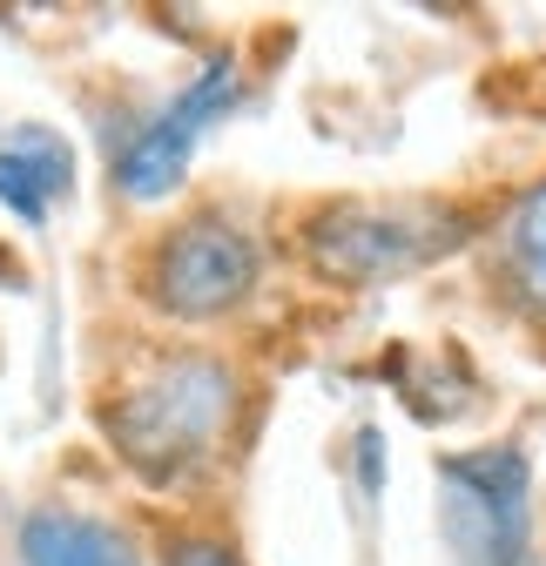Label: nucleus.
Wrapping results in <instances>:
<instances>
[{
	"instance_id": "nucleus-1",
	"label": "nucleus",
	"mask_w": 546,
	"mask_h": 566,
	"mask_svg": "<svg viewBox=\"0 0 546 566\" xmlns=\"http://www.w3.org/2000/svg\"><path fill=\"white\" fill-rule=\"evenodd\" d=\"M237 405L243 385L217 350H162L102 405V432L135 479L182 485L217 459L237 424Z\"/></svg>"
},
{
	"instance_id": "nucleus-2",
	"label": "nucleus",
	"mask_w": 546,
	"mask_h": 566,
	"mask_svg": "<svg viewBox=\"0 0 546 566\" xmlns=\"http://www.w3.org/2000/svg\"><path fill=\"white\" fill-rule=\"evenodd\" d=\"M465 217L445 202H358L337 196L304 217V263L324 283H385L405 276L452 243H465Z\"/></svg>"
},
{
	"instance_id": "nucleus-3",
	"label": "nucleus",
	"mask_w": 546,
	"mask_h": 566,
	"mask_svg": "<svg viewBox=\"0 0 546 566\" xmlns=\"http://www.w3.org/2000/svg\"><path fill=\"white\" fill-rule=\"evenodd\" d=\"M439 533L452 566H526L533 459L519 446H480L439 459Z\"/></svg>"
},
{
	"instance_id": "nucleus-4",
	"label": "nucleus",
	"mask_w": 546,
	"mask_h": 566,
	"mask_svg": "<svg viewBox=\"0 0 546 566\" xmlns=\"http://www.w3.org/2000/svg\"><path fill=\"white\" fill-rule=\"evenodd\" d=\"M256 276H263L256 230L237 223L230 209H189L149 250L143 297L176 324H210V317H230L256 291Z\"/></svg>"
},
{
	"instance_id": "nucleus-5",
	"label": "nucleus",
	"mask_w": 546,
	"mask_h": 566,
	"mask_svg": "<svg viewBox=\"0 0 546 566\" xmlns=\"http://www.w3.org/2000/svg\"><path fill=\"white\" fill-rule=\"evenodd\" d=\"M237 95H243L237 54H210L143 128L122 142V156H115V189H122L128 202H162V196H176V182L189 176L196 142L237 108Z\"/></svg>"
},
{
	"instance_id": "nucleus-6",
	"label": "nucleus",
	"mask_w": 546,
	"mask_h": 566,
	"mask_svg": "<svg viewBox=\"0 0 546 566\" xmlns=\"http://www.w3.org/2000/svg\"><path fill=\"white\" fill-rule=\"evenodd\" d=\"M75 189V149L67 135H54L48 122H28L0 142V202L21 223H48V209Z\"/></svg>"
},
{
	"instance_id": "nucleus-7",
	"label": "nucleus",
	"mask_w": 546,
	"mask_h": 566,
	"mask_svg": "<svg viewBox=\"0 0 546 566\" xmlns=\"http://www.w3.org/2000/svg\"><path fill=\"white\" fill-rule=\"evenodd\" d=\"M21 566H143L128 526L102 513H61L41 506L21 520Z\"/></svg>"
},
{
	"instance_id": "nucleus-8",
	"label": "nucleus",
	"mask_w": 546,
	"mask_h": 566,
	"mask_svg": "<svg viewBox=\"0 0 546 566\" xmlns=\"http://www.w3.org/2000/svg\"><path fill=\"white\" fill-rule=\"evenodd\" d=\"M500 283L526 317H546V176L519 189L500 223Z\"/></svg>"
},
{
	"instance_id": "nucleus-9",
	"label": "nucleus",
	"mask_w": 546,
	"mask_h": 566,
	"mask_svg": "<svg viewBox=\"0 0 546 566\" xmlns=\"http://www.w3.org/2000/svg\"><path fill=\"white\" fill-rule=\"evenodd\" d=\"M162 566H250V559L230 539H217V533H176L162 546Z\"/></svg>"
},
{
	"instance_id": "nucleus-10",
	"label": "nucleus",
	"mask_w": 546,
	"mask_h": 566,
	"mask_svg": "<svg viewBox=\"0 0 546 566\" xmlns=\"http://www.w3.org/2000/svg\"><path fill=\"white\" fill-rule=\"evenodd\" d=\"M351 452H358V485H365V500H378V492H385V439H378V424H365V432L351 439Z\"/></svg>"
}]
</instances>
